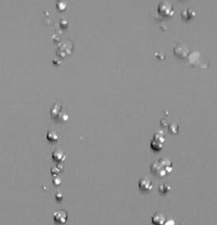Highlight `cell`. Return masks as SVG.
<instances>
[{
	"label": "cell",
	"mask_w": 217,
	"mask_h": 225,
	"mask_svg": "<svg viewBox=\"0 0 217 225\" xmlns=\"http://www.w3.org/2000/svg\"><path fill=\"white\" fill-rule=\"evenodd\" d=\"M68 214L65 210H59L54 214V220L58 224H65L67 222Z\"/></svg>",
	"instance_id": "obj_3"
},
{
	"label": "cell",
	"mask_w": 217,
	"mask_h": 225,
	"mask_svg": "<svg viewBox=\"0 0 217 225\" xmlns=\"http://www.w3.org/2000/svg\"><path fill=\"white\" fill-rule=\"evenodd\" d=\"M163 143H164V136H163L162 133H158L154 134V138L152 139V141L150 143V145L153 150L159 151L162 149Z\"/></svg>",
	"instance_id": "obj_2"
},
{
	"label": "cell",
	"mask_w": 217,
	"mask_h": 225,
	"mask_svg": "<svg viewBox=\"0 0 217 225\" xmlns=\"http://www.w3.org/2000/svg\"><path fill=\"white\" fill-rule=\"evenodd\" d=\"M52 158L56 162H62L65 159V154L61 150H55L52 153Z\"/></svg>",
	"instance_id": "obj_5"
},
{
	"label": "cell",
	"mask_w": 217,
	"mask_h": 225,
	"mask_svg": "<svg viewBox=\"0 0 217 225\" xmlns=\"http://www.w3.org/2000/svg\"><path fill=\"white\" fill-rule=\"evenodd\" d=\"M47 138L50 142H56L59 140V134L54 130H49L47 133Z\"/></svg>",
	"instance_id": "obj_7"
},
{
	"label": "cell",
	"mask_w": 217,
	"mask_h": 225,
	"mask_svg": "<svg viewBox=\"0 0 217 225\" xmlns=\"http://www.w3.org/2000/svg\"><path fill=\"white\" fill-rule=\"evenodd\" d=\"M171 168H172V166L170 164V162L166 159H164V166H162L161 159L158 162H154L151 166L152 172L158 177H162L164 175H165L167 172H170L171 171Z\"/></svg>",
	"instance_id": "obj_1"
},
{
	"label": "cell",
	"mask_w": 217,
	"mask_h": 225,
	"mask_svg": "<svg viewBox=\"0 0 217 225\" xmlns=\"http://www.w3.org/2000/svg\"><path fill=\"white\" fill-rule=\"evenodd\" d=\"M165 218L162 213L157 212L152 217V223L154 225H165Z\"/></svg>",
	"instance_id": "obj_6"
},
{
	"label": "cell",
	"mask_w": 217,
	"mask_h": 225,
	"mask_svg": "<svg viewBox=\"0 0 217 225\" xmlns=\"http://www.w3.org/2000/svg\"><path fill=\"white\" fill-rule=\"evenodd\" d=\"M138 187L143 192H149L152 190V183L148 177H143L138 181Z\"/></svg>",
	"instance_id": "obj_4"
},
{
	"label": "cell",
	"mask_w": 217,
	"mask_h": 225,
	"mask_svg": "<svg viewBox=\"0 0 217 225\" xmlns=\"http://www.w3.org/2000/svg\"><path fill=\"white\" fill-rule=\"evenodd\" d=\"M170 190L169 185L167 184H161L160 187H159V191L161 193V194H165V193H168Z\"/></svg>",
	"instance_id": "obj_8"
},
{
	"label": "cell",
	"mask_w": 217,
	"mask_h": 225,
	"mask_svg": "<svg viewBox=\"0 0 217 225\" xmlns=\"http://www.w3.org/2000/svg\"><path fill=\"white\" fill-rule=\"evenodd\" d=\"M56 198H57V200H61L63 198H64V195L61 194V193H60V192H58L57 194H56Z\"/></svg>",
	"instance_id": "obj_9"
}]
</instances>
